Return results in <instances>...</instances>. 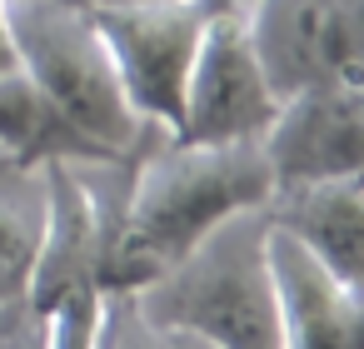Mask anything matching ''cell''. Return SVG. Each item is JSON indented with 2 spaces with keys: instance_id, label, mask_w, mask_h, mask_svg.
<instances>
[{
  "instance_id": "obj_1",
  "label": "cell",
  "mask_w": 364,
  "mask_h": 349,
  "mask_svg": "<svg viewBox=\"0 0 364 349\" xmlns=\"http://www.w3.org/2000/svg\"><path fill=\"white\" fill-rule=\"evenodd\" d=\"M130 170H135L130 195L105 225L100 249L105 294L145 289L230 215L259 210L274 195L264 140L195 145L175 135H150L130 160Z\"/></svg>"
},
{
  "instance_id": "obj_2",
  "label": "cell",
  "mask_w": 364,
  "mask_h": 349,
  "mask_svg": "<svg viewBox=\"0 0 364 349\" xmlns=\"http://www.w3.org/2000/svg\"><path fill=\"white\" fill-rule=\"evenodd\" d=\"M269 210H240L210 230L180 264L130 289L140 314L210 349H279V299L264 254Z\"/></svg>"
},
{
  "instance_id": "obj_3",
  "label": "cell",
  "mask_w": 364,
  "mask_h": 349,
  "mask_svg": "<svg viewBox=\"0 0 364 349\" xmlns=\"http://www.w3.org/2000/svg\"><path fill=\"white\" fill-rule=\"evenodd\" d=\"M16 65L55 100V110L90 135L115 165H130L155 135L125 100L110 50L80 0H6Z\"/></svg>"
},
{
  "instance_id": "obj_4",
  "label": "cell",
  "mask_w": 364,
  "mask_h": 349,
  "mask_svg": "<svg viewBox=\"0 0 364 349\" xmlns=\"http://www.w3.org/2000/svg\"><path fill=\"white\" fill-rule=\"evenodd\" d=\"M46 205H41V240L26 279V304L41 319L46 349H95L105 329V284H100V249H105V205L75 175V165L50 160Z\"/></svg>"
},
{
  "instance_id": "obj_5",
  "label": "cell",
  "mask_w": 364,
  "mask_h": 349,
  "mask_svg": "<svg viewBox=\"0 0 364 349\" xmlns=\"http://www.w3.org/2000/svg\"><path fill=\"white\" fill-rule=\"evenodd\" d=\"M85 11L110 50L130 110L155 135H175L210 0H120V6H85Z\"/></svg>"
},
{
  "instance_id": "obj_6",
  "label": "cell",
  "mask_w": 364,
  "mask_h": 349,
  "mask_svg": "<svg viewBox=\"0 0 364 349\" xmlns=\"http://www.w3.org/2000/svg\"><path fill=\"white\" fill-rule=\"evenodd\" d=\"M274 115H279V95L250 36V0H210L175 140H195V145L264 140Z\"/></svg>"
},
{
  "instance_id": "obj_7",
  "label": "cell",
  "mask_w": 364,
  "mask_h": 349,
  "mask_svg": "<svg viewBox=\"0 0 364 349\" xmlns=\"http://www.w3.org/2000/svg\"><path fill=\"white\" fill-rule=\"evenodd\" d=\"M250 36L279 100L364 85V0H250Z\"/></svg>"
},
{
  "instance_id": "obj_8",
  "label": "cell",
  "mask_w": 364,
  "mask_h": 349,
  "mask_svg": "<svg viewBox=\"0 0 364 349\" xmlns=\"http://www.w3.org/2000/svg\"><path fill=\"white\" fill-rule=\"evenodd\" d=\"M264 254L279 299V349H364V284L324 269L274 220Z\"/></svg>"
},
{
  "instance_id": "obj_9",
  "label": "cell",
  "mask_w": 364,
  "mask_h": 349,
  "mask_svg": "<svg viewBox=\"0 0 364 349\" xmlns=\"http://www.w3.org/2000/svg\"><path fill=\"white\" fill-rule=\"evenodd\" d=\"M264 155L274 185L364 170V85H324L279 100Z\"/></svg>"
},
{
  "instance_id": "obj_10",
  "label": "cell",
  "mask_w": 364,
  "mask_h": 349,
  "mask_svg": "<svg viewBox=\"0 0 364 349\" xmlns=\"http://www.w3.org/2000/svg\"><path fill=\"white\" fill-rule=\"evenodd\" d=\"M264 210L324 269L364 284V170L274 185Z\"/></svg>"
},
{
  "instance_id": "obj_11",
  "label": "cell",
  "mask_w": 364,
  "mask_h": 349,
  "mask_svg": "<svg viewBox=\"0 0 364 349\" xmlns=\"http://www.w3.org/2000/svg\"><path fill=\"white\" fill-rule=\"evenodd\" d=\"M0 160H6L11 170H41L50 160L115 165V155L100 150L90 135H80L21 65L0 70Z\"/></svg>"
},
{
  "instance_id": "obj_12",
  "label": "cell",
  "mask_w": 364,
  "mask_h": 349,
  "mask_svg": "<svg viewBox=\"0 0 364 349\" xmlns=\"http://www.w3.org/2000/svg\"><path fill=\"white\" fill-rule=\"evenodd\" d=\"M36 240H41V215L0 205V304H11V299L26 294Z\"/></svg>"
},
{
  "instance_id": "obj_13",
  "label": "cell",
  "mask_w": 364,
  "mask_h": 349,
  "mask_svg": "<svg viewBox=\"0 0 364 349\" xmlns=\"http://www.w3.org/2000/svg\"><path fill=\"white\" fill-rule=\"evenodd\" d=\"M105 349H175V334L150 324L130 289L105 294Z\"/></svg>"
},
{
  "instance_id": "obj_14",
  "label": "cell",
  "mask_w": 364,
  "mask_h": 349,
  "mask_svg": "<svg viewBox=\"0 0 364 349\" xmlns=\"http://www.w3.org/2000/svg\"><path fill=\"white\" fill-rule=\"evenodd\" d=\"M175 349H210V344H200V339H190V334H175Z\"/></svg>"
},
{
  "instance_id": "obj_15",
  "label": "cell",
  "mask_w": 364,
  "mask_h": 349,
  "mask_svg": "<svg viewBox=\"0 0 364 349\" xmlns=\"http://www.w3.org/2000/svg\"><path fill=\"white\" fill-rule=\"evenodd\" d=\"M85 6H120V0H85Z\"/></svg>"
},
{
  "instance_id": "obj_16",
  "label": "cell",
  "mask_w": 364,
  "mask_h": 349,
  "mask_svg": "<svg viewBox=\"0 0 364 349\" xmlns=\"http://www.w3.org/2000/svg\"><path fill=\"white\" fill-rule=\"evenodd\" d=\"M0 170H11V165H6V160H0Z\"/></svg>"
}]
</instances>
